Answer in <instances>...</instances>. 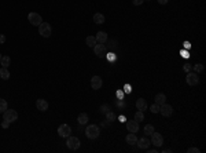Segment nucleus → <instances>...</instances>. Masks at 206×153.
I'll list each match as a JSON object with an SVG mask.
<instances>
[{"label":"nucleus","mask_w":206,"mask_h":153,"mask_svg":"<svg viewBox=\"0 0 206 153\" xmlns=\"http://www.w3.org/2000/svg\"><path fill=\"white\" fill-rule=\"evenodd\" d=\"M100 134V131H99V127L96 124H90V126L85 128V135H87V138H90V139H96Z\"/></svg>","instance_id":"f257e3e1"},{"label":"nucleus","mask_w":206,"mask_h":153,"mask_svg":"<svg viewBox=\"0 0 206 153\" xmlns=\"http://www.w3.org/2000/svg\"><path fill=\"white\" fill-rule=\"evenodd\" d=\"M17 119H18V113H17V110H14V109H7V110L3 112V120H6V122L14 123V122H17Z\"/></svg>","instance_id":"f03ea898"},{"label":"nucleus","mask_w":206,"mask_h":153,"mask_svg":"<svg viewBox=\"0 0 206 153\" xmlns=\"http://www.w3.org/2000/svg\"><path fill=\"white\" fill-rule=\"evenodd\" d=\"M39 33H40L43 37H49L51 33H52V28L48 22H41L39 25Z\"/></svg>","instance_id":"7ed1b4c3"},{"label":"nucleus","mask_w":206,"mask_h":153,"mask_svg":"<svg viewBox=\"0 0 206 153\" xmlns=\"http://www.w3.org/2000/svg\"><path fill=\"white\" fill-rule=\"evenodd\" d=\"M28 19H29V22L33 25V26H39L41 22H43V18H41V15L39 13H29L28 15Z\"/></svg>","instance_id":"20e7f679"},{"label":"nucleus","mask_w":206,"mask_h":153,"mask_svg":"<svg viewBox=\"0 0 206 153\" xmlns=\"http://www.w3.org/2000/svg\"><path fill=\"white\" fill-rule=\"evenodd\" d=\"M80 139L77 138V137H67V148L70 149V150H77V149L80 148Z\"/></svg>","instance_id":"39448f33"},{"label":"nucleus","mask_w":206,"mask_h":153,"mask_svg":"<svg viewBox=\"0 0 206 153\" xmlns=\"http://www.w3.org/2000/svg\"><path fill=\"white\" fill-rule=\"evenodd\" d=\"M58 134L59 137H62V138H67V137H70L72 135V128L69 124H61L58 127Z\"/></svg>","instance_id":"423d86ee"},{"label":"nucleus","mask_w":206,"mask_h":153,"mask_svg":"<svg viewBox=\"0 0 206 153\" xmlns=\"http://www.w3.org/2000/svg\"><path fill=\"white\" fill-rule=\"evenodd\" d=\"M186 81H187L188 86H197L199 84V77H198V73L195 72H190L186 77Z\"/></svg>","instance_id":"0eeeda50"},{"label":"nucleus","mask_w":206,"mask_h":153,"mask_svg":"<svg viewBox=\"0 0 206 153\" xmlns=\"http://www.w3.org/2000/svg\"><path fill=\"white\" fill-rule=\"evenodd\" d=\"M150 142H151L154 146H158V148H159V146L164 145V137H162L161 134H158V132L154 131V132L151 134V141H150Z\"/></svg>","instance_id":"6e6552de"},{"label":"nucleus","mask_w":206,"mask_h":153,"mask_svg":"<svg viewBox=\"0 0 206 153\" xmlns=\"http://www.w3.org/2000/svg\"><path fill=\"white\" fill-rule=\"evenodd\" d=\"M159 113H161L164 117H169V116H172V113H173V108L165 102L164 105L159 106Z\"/></svg>","instance_id":"1a4fd4ad"},{"label":"nucleus","mask_w":206,"mask_h":153,"mask_svg":"<svg viewBox=\"0 0 206 153\" xmlns=\"http://www.w3.org/2000/svg\"><path fill=\"white\" fill-rule=\"evenodd\" d=\"M103 81H102V77L99 76H94L92 79H91V87L94 88V90H99L100 87H102Z\"/></svg>","instance_id":"9d476101"},{"label":"nucleus","mask_w":206,"mask_h":153,"mask_svg":"<svg viewBox=\"0 0 206 153\" xmlns=\"http://www.w3.org/2000/svg\"><path fill=\"white\" fill-rule=\"evenodd\" d=\"M36 108L39 109V110H41V112H45L47 109H48V102L45 101V99L40 98L36 101Z\"/></svg>","instance_id":"9b49d317"},{"label":"nucleus","mask_w":206,"mask_h":153,"mask_svg":"<svg viewBox=\"0 0 206 153\" xmlns=\"http://www.w3.org/2000/svg\"><path fill=\"white\" fill-rule=\"evenodd\" d=\"M104 51H106V47H104V44H102V43H96V44H95V47H94L95 55L102 57V55H104Z\"/></svg>","instance_id":"f8f14e48"},{"label":"nucleus","mask_w":206,"mask_h":153,"mask_svg":"<svg viewBox=\"0 0 206 153\" xmlns=\"http://www.w3.org/2000/svg\"><path fill=\"white\" fill-rule=\"evenodd\" d=\"M126 128H128V131L129 132H138V130H139V123L136 122V120H131V122H126Z\"/></svg>","instance_id":"ddd939ff"},{"label":"nucleus","mask_w":206,"mask_h":153,"mask_svg":"<svg viewBox=\"0 0 206 153\" xmlns=\"http://www.w3.org/2000/svg\"><path fill=\"white\" fill-rule=\"evenodd\" d=\"M150 139H147V138H140V139H138V142H136V145H138V148L139 149H143V150H146V149L150 146Z\"/></svg>","instance_id":"4468645a"},{"label":"nucleus","mask_w":206,"mask_h":153,"mask_svg":"<svg viewBox=\"0 0 206 153\" xmlns=\"http://www.w3.org/2000/svg\"><path fill=\"white\" fill-rule=\"evenodd\" d=\"M95 39H96L98 43H102V44H103V43H106V41H107V33H106V32H103V31H100V32L96 33Z\"/></svg>","instance_id":"2eb2a0df"},{"label":"nucleus","mask_w":206,"mask_h":153,"mask_svg":"<svg viewBox=\"0 0 206 153\" xmlns=\"http://www.w3.org/2000/svg\"><path fill=\"white\" fill-rule=\"evenodd\" d=\"M136 108H138V110L144 112V110L147 109V102H146V99H143V98L138 99V101H136Z\"/></svg>","instance_id":"dca6fc26"},{"label":"nucleus","mask_w":206,"mask_h":153,"mask_svg":"<svg viewBox=\"0 0 206 153\" xmlns=\"http://www.w3.org/2000/svg\"><path fill=\"white\" fill-rule=\"evenodd\" d=\"M154 102H155L157 105H159V106H161V105H164L166 102V95L162 94V93L157 94V95H155V98H154Z\"/></svg>","instance_id":"f3484780"},{"label":"nucleus","mask_w":206,"mask_h":153,"mask_svg":"<svg viewBox=\"0 0 206 153\" xmlns=\"http://www.w3.org/2000/svg\"><path fill=\"white\" fill-rule=\"evenodd\" d=\"M126 144H129V145H136V142H138V138H136V135H135V132H129V134L126 135Z\"/></svg>","instance_id":"a211bd4d"},{"label":"nucleus","mask_w":206,"mask_h":153,"mask_svg":"<svg viewBox=\"0 0 206 153\" xmlns=\"http://www.w3.org/2000/svg\"><path fill=\"white\" fill-rule=\"evenodd\" d=\"M0 79H3V80H8L10 79L8 68H0Z\"/></svg>","instance_id":"6ab92c4d"},{"label":"nucleus","mask_w":206,"mask_h":153,"mask_svg":"<svg viewBox=\"0 0 206 153\" xmlns=\"http://www.w3.org/2000/svg\"><path fill=\"white\" fill-rule=\"evenodd\" d=\"M88 115L87 113H80L78 115V123H80L81 126H85V124H88Z\"/></svg>","instance_id":"aec40b11"},{"label":"nucleus","mask_w":206,"mask_h":153,"mask_svg":"<svg viewBox=\"0 0 206 153\" xmlns=\"http://www.w3.org/2000/svg\"><path fill=\"white\" fill-rule=\"evenodd\" d=\"M94 22L98 23V25H102V23H104V15H103V14L96 13L94 15Z\"/></svg>","instance_id":"412c9836"},{"label":"nucleus","mask_w":206,"mask_h":153,"mask_svg":"<svg viewBox=\"0 0 206 153\" xmlns=\"http://www.w3.org/2000/svg\"><path fill=\"white\" fill-rule=\"evenodd\" d=\"M0 63H1V66L3 68H8L10 63H11V58H10L8 55H3L1 59H0Z\"/></svg>","instance_id":"4be33fe9"},{"label":"nucleus","mask_w":206,"mask_h":153,"mask_svg":"<svg viewBox=\"0 0 206 153\" xmlns=\"http://www.w3.org/2000/svg\"><path fill=\"white\" fill-rule=\"evenodd\" d=\"M85 43L88 44V47H92V48H94V47H95V44H96L98 41H96V39H95V36H88V37H87V39H85Z\"/></svg>","instance_id":"5701e85b"},{"label":"nucleus","mask_w":206,"mask_h":153,"mask_svg":"<svg viewBox=\"0 0 206 153\" xmlns=\"http://www.w3.org/2000/svg\"><path fill=\"white\" fill-rule=\"evenodd\" d=\"M8 109V104H7V101L3 98H0V113H3L4 110Z\"/></svg>","instance_id":"b1692460"},{"label":"nucleus","mask_w":206,"mask_h":153,"mask_svg":"<svg viewBox=\"0 0 206 153\" xmlns=\"http://www.w3.org/2000/svg\"><path fill=\"white\" fill-rule=\"evenodd\" d=\"M135 120H136L138 123L143 122V120H144V112H142V110H138V112L135 113Z\"/></svg>","instance_id":"393cba45"},{"label":"nucleus","mask_w":206,"mask_h":153,"mask_svg":"<svg viewBox=\"0 0 206 153\" xmlns=\"http://www.w3.org/2000/svg\"><path fill=\"white\" fill-rule=\"evenodd\" d=\"M154 126H151V124H147V126L144 127V134L146 135H151L152 132H154Z\"/></svg>","instance_id":"a878e982"},{"label":"nucleus","mask_w":206,"mask_h":153,"mask_svg":"<svg viewBox=\"0 0 206 153\" xmlns=\"http://www.w3.org/2000/svg\"><path fill=\"white\" fill-rule=\"evenodd\" d=\"M193 69L195 70V73H201V72H203V65L202 63H197V65L193 66Z\"/></svg>","instance_id":"bb28decb"},{"label":"nucleus","mask_w":206,"mask_h":153,"mask_svg":"<svg viewBox=\"0 0 206 153\" xmlns=\"http://www.w3.org/2000/svg\"><path fill=\"white\" fill-rule=\"evenodd\" d=\"M150 112L151 113H159V105H157L155 102L150 106Z\"/></svg>","instance_id":"cd10ccee"},{"label":"nucleus","mask_w":206,"mask_h":153,"mask_svg":"<svg viewBox=\"0 0 206 153\" xmlns=\"http://www.w3.org/2000/svg\"><path fill=\"white\" fill-rule=\"evenodd\" d=\"M100 112L106 115V113H107V112H110V106H109L107 104H103L102 106H100Z\"/></svg>","instance_id":"c85d7f7f"},{"label":"nucleus","mask_w":206,"mask_h":153,"mask_svg":"<svg viewBox=\"0 0 206 153\" xmlns=\"http://www.w3.org/2000/svg\"><path fill=\"white\" fill-rule=\"evenodd\" d=\"M106 116H107V120H110V122H113V120H116V115H114V113L113 112H107L106 113Z\"/></svg>","instance_id":"c756f323"},{"label":"nucleus","mask_w":206,"mask_h":153,"mask_svg":"<svg viewBox=\"0 0 206 153\" xmlns=\"http://www.w3.org/2000/svg\"><path fill=\"white\" fill-rule=\"evenodd\" d=\"M191 69H193V66H191L190 63H186V65H183V70H184V72H190Z\"/></svg>","instance_id":"7c9ffc66"},{"label":"nucleus","mask_w":206,"mask_h":153,"mask_svg":"<svg viewBox=\"0 0 206 153\" xmlns=\"http://www.w3.org/2000/svg\"><path fill=\"white\" fill-rule=\"evenodd\" d=\"M201 150L198 148H190V149H187V153H199Z\"/></svg>","instance_id":"2f4dec72"},{"label":"nucleus","mask_w":206,"mask_h":153,"mask_svg":"<svg viewBox=\"0 0 206 153\" xmlns=\"http://www.w3.org/2000/svg\"><path fill=\"white\" fill-rule=\"evenodd\" d=\"M6 39H7V37H6L3 33H0V44H3V43L6 41Z\"/></svg>","instance_id":"473e14b6"},{"label":"nucleus","mask_w":206,"mask_h":153,"mask_svg":"<svg viewBox=\"0 0 206 153\" xmlns=\"http://www.w3.org/2000/svg\"><path fill=\"white\" fill-rule=\"evenodd\" d=\"M110 124H111V122H110V120H104V122L102 123V127H109Z\"/></svg>","instance_id":"72a5a7b5"},{"label":"nucleus","mask_w":206,"mask_h":153,"mask_svg":"<svg viewBox=\"0 0 206 153\" xmlns=\"http://www.w3.org/2000/svg\"><path fill=\"white\" fill-rule=\"evenodd\" d=\"M143 1H144V0H133L132 3H133V6H140Z\"/></svg>","instance_id":"f704fd0d"},{"label":"nucleus","mask_w":206,"mask_h":153,"mask_svg":"<svg viewBox=\"0 0 206 153\" xmlns=\"http://www.w3.org/2000/svg\"><path fill=\"white\" fill-rule=\"evenodd\" d=\"M8 126H10V123H8V122H6V120H4L3 123H1V127H3V128H7Z\"/></svg>","instance_id":"c9c22d12"},{"label":"nucleus","mask_w":206,"mask_h":153,"mask_svg":"<svg viewBox=\"0 0 206 153\" xmlns=\"http://www.w3.org/2000/svg\"><path fill=\"white\" fill-rule=\"evenodd\" d=\"M168 1H169V0H158V3H159V4H166Z\"/></svg>","instance_id":"e433bc0d"},{"label":"nucleus","mask_w":206,"mask_h":153,"mask_svg":"<svg viewBox=\"0 0 206 153\" xmlns=\"http://www.w3.org/2000/svg\"><path fill=\"white\" fill-rule=\"evenodd\" d=\"M146 150H147V152H150V153H157V150H155V149H146Z\"/></svg>","instance_id":"4c0bfd02"},{"label":"nucleus","mask_w":206,"mask_h":153,"mask_svg":"<svg viewBox=\"0 0 206 153\" xmlns=\"http://www.w3.org/2000/svg\"><path fill=\"white\" fill-rule=\"evenodd\" d=\"M162 152H164V153H170V152H172V149H168V148H166V149H162Z\"/></svg>","instance_id":"58836bf2"},{"label":"nucleus","mask_w":206,"mask_h":153,"mask_svg":"<svg viewBox=\"0 0 206 153\" xmlns=\"http://www.w3.org/2000/svg\"><path fill=\"white\" fill-rule=\"evenodd\" d=\"M116 46H117V41L113 40V41H111V47H116Z\"/></svg>","instance_id":"ea45409f"},{"label":"nucleus","mask_w":206,"mask_h":153,"mask_svg":"<svg viewBox=\"0 0 206 153\" xmlns=\"http://www.w3.org/2000/svg\"><path fill=\"white\" fill-rule=\"evenodd\" d=\"M109 59H114V54H109Z\"/></svg>","instance_id":"a19ab883"},{"label":"nucleus","mask_w":206,"mask_h":153,"mask_svg":"<svg viewBox=\"0 0 206 153\" xmlns=\"http://www.w3.org/2000/svg\"><path fill=\"white\" fill-rule=\"evenodd\" d=\"M1 57H3V55H1V54H0V59H1Z\"/></svg>","instance_id":"79ce46f5"},{"label":"nucleus","mask_w":206,"mask_h":153,"mask_svg":"<svg viewBox=\"0 0 206 153\" xmlns=\"http://www.w3.org/2000/svg\"><path fill=\"white\" fill-rule=\"evenodd\" d=\"M146 1H150V0H146Z\"/></svg>","instance_id":"37998d69"}]
</instances>
